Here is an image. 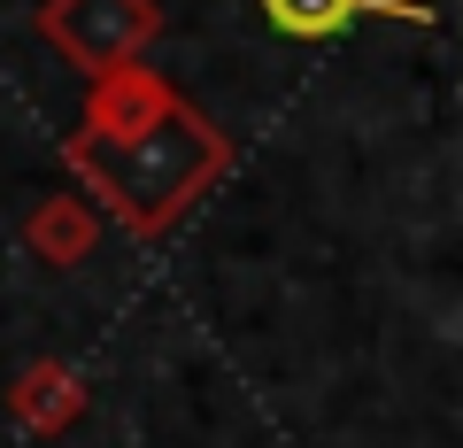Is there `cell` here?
<instances>
[{
  "instance_id": "6da1fadb",
  "label": "cell",
  "mask_w": 463,
  "mask_h": 448,
  "mask_svg": "<svg viewBox=\"0 0 463 448\" xmlns=\"http://www.w3.org/2000/svg\"><path fill=\"white\" fill-rule=\"evenodd\" d=\"M62 170L132 240H163L232 170V139L147 62H116L85 85V124L62 139Z\"/></svg>"
},
{
  "instance_id": "7a4b0ae2",
  "label": "cell",
  "mask_w": 463,
  "mask_h": 448,
  "mask_svg": "<svg viewBox=\"0 0 463 448\" xmlns=\"http://www.w3.org/2000/svg\"><path fill=\"white\" fill-rule=\"evenodd\" d=\"M39 32H47V47L62 62H78L85 78H100V70L139 62L155 47L163 8L155 0H47L39 8Z\"/></svg>"
},
{
  "instance_id": "3957f363",
  "label": "cell",
  "mask_w": 463,
  "mask_h": 448,
  "mask_svg": "<svg viewBox=\"0 0 463 448\" xmlns=\"http://www.w3.org/2000/svg\"><path fill=\"white\" fill-rule=\"evenodd\" d=\"M100 224H109V216H100L85 194H39L32 216H24V248H32V263H47V271H78V263H93Z\"/></svg>"
},
{
  "instance_id": "277c9868",
  "label": "cell",
  "mask_w": 463,
  "mask_h": 448,
  "mask_svg": "<svg viewBox=\"0 0 463 448\" xmlns=\"http://www.w3.org/2000/svg\"><path fill=\"white\" fill-rule=\"evenodd\" d=\"M8 417H16L24 433H70L85 417L78 364H62V356H32V364L16 371V386H8Z\"/></svg>"
},
{
  "instance_id": "5b68a950",
  "label": "cell",
  "mask_w": 463,
  "mask_h": 448,
  "mask_svg": "<svg viewBox=\"0 0 463 448\" xmlns=\"http://www.w3.org/2000/svg\"><path fill=\"white\" fill-rule=\"evenodd\" d=\"M364 16H394V24H432L425 0H263V24L279 39H340Z\"/></svg>"
}]
</instances>
